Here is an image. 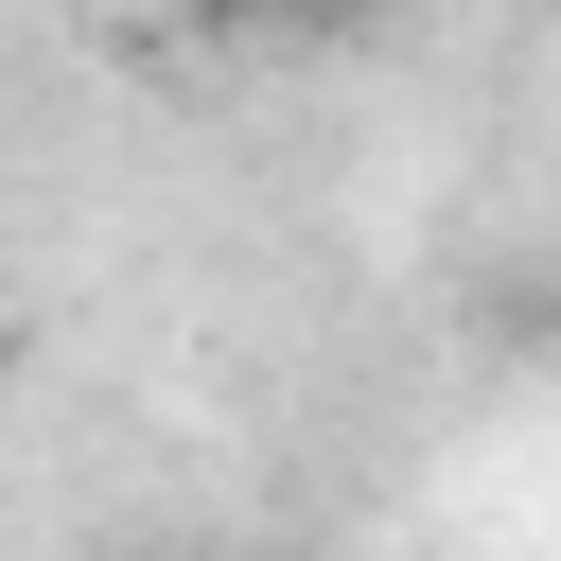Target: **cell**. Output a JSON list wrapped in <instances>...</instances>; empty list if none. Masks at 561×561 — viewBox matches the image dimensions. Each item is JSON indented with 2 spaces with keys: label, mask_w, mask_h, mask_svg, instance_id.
<instances>
[{
  "label": "cell",
  "mask_w": 561,
  "mask_h": 561,
  "mask_svg": "<svg viewBox=\"0 0 561 561\" xmlns=\"http://www.w3.org/2000/svg\"><path fill=\"white\" fill-rule=\"evenodd\" d=\"M210 35H280V18H333V0H193Z\"/></svg>",
  "instance_id": "obj_1"
}]
</instances>
